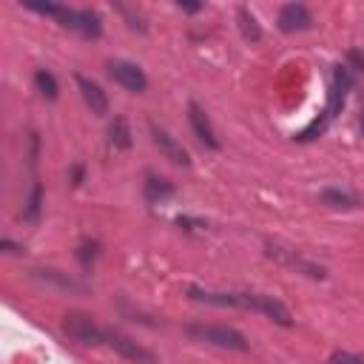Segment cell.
I'll return each mask as SVG.
<instances>
[{
    "label": "cell",
    "instance_id": "cell-8",
    "mask_svg": "<svg viewBox=\"0 0 364 364\" xmlns=\"http://www.w3.org/2000/svg\"><path fill=\"white\" fill-rule=\"evenodd\" d=\"M267 256H270V259H279L282 264L296 267L299 273H307V276H313V279H321V276H324V267H321V264L307 262V259L299 256V250H293V247H279V245H270V242H267Z\"/></svg>",
    "mask_w": 364,
    "mask_h": 364
},
{
    "label": "cell",
    "instance_id": "cell-21",
    "mask_svg": "<svg viewBox=\"0 0 364 364\" xmlns=\"http://www.w3.org/2000/svg\"><path fill=\"white\" fill-rule=\"evenodd\" d=\"M28 142H31V148H28V162L34 165V162H37V154H40V136H37V134H28Z\"/></svg>",
    "mask_w": 364,
    "mask_h": 364
},
{
    "label": "cell",
    "instance_id": "cell-20",
    "mask_svg": "<svg viewBox=\"0 0 364 364\" xmlns=\"http://www.w3.org/2000/svg\"><path fill=\"white\" fill-rule=\"evenodd\" d=\"M330 364H364V355H355V353H347V350H336L330 355Z\"/></svg>",
    "mask_w": 364,
    "mask_h": 364
},
{
    "label": "cell",
    "instance_id": "cell-5",
    "mask_svg": "<svg viewBox=\"0 0 364 364\" xmlns=\"http://www.w3.org/2000/svg\"><path fill=\"white\" fill-rule=\"evenodd\" d=\"M102 344L111 347L114 353H119V355L128 358V361H136V364H156V353H154V350L142 347L139 341H134L131 336H125V333H119V330L105 327V338H102Z\"/></svg>",
    "mask_w": 364,
    "mask_h": 364
},
{
    "label": "cell",
    "instance_id": "cell-12",
    "mask_svg": "<svg viewBox=\"0 0 364 364\" xmlns=\"http://www.w3.org/2000/svg\"><path fill=\"white\" fill-rule=\"evenodd\" d=\"M31 276H34L37 282H43V284H54V287H63V290H85L77 279H71L68 273H63V270H57V267H34Z\"/></svg>",
    "mask_w": 364,
    "mask_h": 364
},
{
    "label": "cell",
    "instance_id": "cell-11",
    "mask_svg": "<svg viewBox=\"0 0 364 364\" xmlns=\"http://www.w3.org/2000/svg\"><path fill=\"white\" fill-rule=\"evenodd\" d=\"M148 128H151L154 145H156V148H159V151H162V154H165L171 162H176V165H191V156H188V151H185V148H182V145H179V142H176V139H173V136H171L165 128H156L154 122H151Z\"/></svg>",
    "mask_w": 364,
    "mask_h": 364
},
{
    "label": "cell",
    "instance_id": "cell-7",
    "mask_svg": "<svg viewBox=\"0 0 364 364\" xmlns=\"http://www.w3.org/2000/svg\"><path fill=\"white\" fill-rule=\"evenodd\" d=\"M279 28L284 34H296V31H307L313 28V14L307 11L304 3H284L279 9Z\"/></svg>",
    "mask_w": 364,
    "mask_h": 364
},
{
    "label": "cell",
    "instance_id": "cell-13",
    "mask_svg": "<svg viewBox=\"0 0 364 364\" xmlns=\"http://www.w3.org/2000/svg\"><path fill=\"white\" fill-rule=\"evenodd\" d=\"M318 199H321V205L336 208V210H353V208H358V205H361V202H358L353 193L338 191V188H324V191L318 193Z\"/></svg>",
    "mask_w": 364,
    "mask_h": 364
},
{
    "label": "cell",
    "instance_id": "cell-6",
    "mask_svg": "<svg viewBox=\"0 0 364 364\" xmlns=\"http://www.w3.org/2000/svg\"><path fill=\"white\" fill-rule=\"evenodd\" d=\"M108 77L114 80V82H119L122 88H128V91H134V94H142L145 88H148V77H145V71L136 65V63H128V60H108Z\"/></svg>",
    "mask_w": 364,
    "mask_h": 364
},
{
    "label": "cell",
    "instance_id": "cell-4",
    "mask_svg": "<svg viewBox=\"0 0 364 364\" xmlns=\"http://www.w3.org/2000/svg\"><path fill=\"white\" fill-rule=\"evenodd\" d=\"M63 330H65V336L71 341L85 344V347H97L105 338V327H100L88 313H65Z\"/></svg>",
    "mask_w": 364,
    "mask_h": 364
},
{
    "label": "cell",
    "instance_id": "cell-16",
    "mask_svg": "<svg viewBox=\"0 0 364 364\" xmlns=\"http://www.w3.org/2000/svg\"><path fill=\"white\" fill-rule=\"evenodd\" d=\"M171 193H173V185L168 179H162V176H148L145 179V199L148 202H162Z\"/></svg>",
    "mask_w": 364,
    "mask_h": 364
},
{
    "label": "cell",
    "instance_id": "cell-2",
    "mask_svg": "<svg viewBox=\"0 0 364 364\" xmlns=\"http://www.w3.org/2000/svg\"><path fill=\"white\" fill-rule=\"evenodd\" d=\"M26 9L48 14V17L60 20V26H65V28H71V31L88 37V40L102 34V20L91 9H68V6H60V3H37V0H26Z\"/></svg>",
    "mask_w": 364,
    "mask_h": 364
},
{
    "label": "cell",
    "instance_id": "cell-23",
    "mask_svg": "<svg viewBox=\"0 0 364 364\" xmlns=\"http://www.w3.org/2000/svg\"><path fill=\"white\" fill-rule=\"evenodd\" d=\"M82 173H85V171H82V165H74V168H71V173H68L71 185H80V182H82Z\"/></svg>",
    "mask_w": 364,
    "mask_h": 364
},
{
    "label": "cell",
    "instance_id": "cell-3",
    "mask_svg": "<svg viewBox=\"0 0 364 364\" xmlns=\"http://www.w3.org/2000/svg\"><path fill=\"white\" fill-rule=\"evenodd\" d=\"M185 333L193 341L213 344V347H222V350H236V353L250 350V341L245 338V333H239L236 327H228V324H188Z\"/></svg>",
    "mask_w": 364,
    "mask_h": 364
},
{
    "label": "cell",
    "instance_id": "cell-19",
    "mask_svg": "<svg viewBox=\"0 0 364 364\" xmlns=\"http://www.w3.org/2000/svg\"><path fill=\"white\" fill-rule=\"evenodd\" d=\"M34 85H37V91L46 97V100H57V80H54V74L51 71H46V68H37L34 71Z\"/></svg>",
    "mask_w": 364,
    "mask_h": 364
},
{
    "label": "cell",
    "instance_id": "cell-22",
    "mask_svg": "<svg viewBox=\"0 0 364 364\" xmlns=\"http://www.w3.org/2000/svg\"><path fill=\"white\" fill-rule=\"evenodd\" d=\"M347 60L353 63V71H364V57H361L355 48H353V51H347Z\"/></svg>",
    "mask_w": 364,
    "mask_h": 364
},
{
    "label": "cell",
    "instance_id": "cell-14",
    "mask_svg": "<svg viewBox=\"0 0 364 364\" xmlns=\"http://www.w3.org/2000/svg\"><path fill=\"white\" fill-rule=\"evenodd\" d=\"M236 20H239V31H242V37H245L247 43H259V40H262L259 20H256V14H253L247 6H239V9H236Z\"/></svg>",
    "mask_w": 364,
    "mask_h": 364
},
{
    "label": "cell",
    "instance_id": "cell-9",
    "mask_svg": "<svg viewBox=\"0 0 364 364\" xmlns=\"http://www.w3.org/2000/svg\"><path fill=\"white\" fill-rule=\"evenodd\" d=\"M188 119H191V128H193L196 139H199L205 148H213V151H216V148H219V139H216V131H213V125H210L205 108H199L196 102H188Z\"/></svg>",
    "mask_w": 364,
    "mask_h": 364
},
{
    "label": "cell",
    "instance_id": "cell-18",
    "mask_svg": "<svg viewBox=\"0 0 364 364\" xmlns=\"http://www.w3.org/2000/svg\"><path fill=\"white\" fill-rule=\"evenodd\" d=\"M40 210H43V185H40V182H34V185H31V191H28L26 208H23V219H26V222H37Z\"/></svg>",
    "mask_w": 364,
    "mask_h": 364
},
{
    "label": "cell",
    "instance_id": "cell-17",
    "mask_svg": "<svg viewBox=\"0 0 364 364\" xmlns=\"http://www.w3.org/2000/svg\"><path fill=\"white\" fill-rule=\"evenodd\" d=\"M74 256H77V262H80L85 270H91L94 262L100 259V242H97V239H82V242L77 245Z\"/></svg>",
    "mask_w": 364,
    "mask_h": 364
},
{
    "label": "cell",
    "instance_id": "cell-24",
    "mask_svg": "<svg viewBox=\"0 0 364 364\" xmlns=\"http://www.w3.org/2000/svg\"><path fill=\"white\" fill-rule=\"evenodd\" d=\"M179 9H182V11H188V14H193V11H199V9H202V3H179Z\"/></svg>",
    "mask_w": 364,
    "mask_h": 364
},
{
    "label": "cell",
    "instance_id": "cell-1",
    "mask_svg": "<svg viewBox=\"0 0 364 364\" xmlns=\"http://www.w3.org/2000/svg\"><path fill=\"white\" fill-rule=\"evenodd\" d=\"M185 293L193 299V301H202V304H210V307H239V310H256L262 316H267L270 321L282 324V327H290L293 324V316L290 310L267 296V293H245V290H230V293H213V290H202L196 284H188Z\"/></svg>",
    "mask_w": 364,
    "mask_h": 364
},
{
    "label": "cell",
    "instance_id": "cell-10",
    "mask_svg": "<svg viewBox=\"0 0 364 364\" xmlns=\"http://www.w3.org/2000/svg\"><path fill=\"white\" fill-rule=\"evenodd\" d=\"M74 80H77V88H80V94H82L85 105L91 108V114L105 117V114H108V94H105L94 80H88L85 74H77Z\"/></svg>",
    "mask_w": 364,
    "mask_h": 364
},
{
    "label": "cell",
    "instance_id": "cell-15",
    "mask_svg": "<svg viewBox=\"0 0 364 364\" xmlns=\"http://www.w3.org/2000/svg\"><path fill=\"white\" fill-rule=\"evenodd\" d=\"M108 142L114 145V148H119V151H125V148H131V125H128V119L125 117H114V122L108 125Z\"/></svg>",
    "mask_w": 364,
    "mask_h": 364
}]
</instances>
